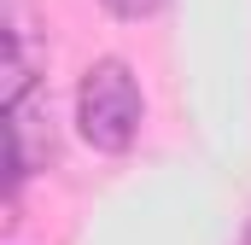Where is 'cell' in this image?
<instances>
[{
	"label": "cell",
	"instance_id": "cell-1",
	"mask_svg": "<svg viewBox=\"0 0 251 245\" xmlns=\"http://www.w3.org/2000/svg\"><path fill=\"white\" fill-rule=\"evenodd\" d=\"M140 122H146V99H140V82L123 59H100L76 82V128H82L88 146L128 152Z\"/></svg>",
	"mask_w": 251,
	"mask_h": 245
},
{
	"label": "cell",
	"instance_id": "cell-2",
	"mask_svg": "<svg viewBox=\"0 0 251 245\" xmlns=\"http://www.w3.org/2000/svg\"><path fill=\"white\" fill-rule=\"evenodd\" d=\"M6 111H12V187H18L24 175H35V170L53 164L59 140H53V117H47V94L41 88L24 94V99H12Z\"/></svg>",
	"mask_w": 251,
	"mask_h": 245
},
{
	"label": "cell",
	"instance_id": "cell-3",
	"mask_svg": "<svg viewBox=\"0 0 251 245\" xmlns=\"http://www.w3.org/2000/svg\"><path fill=\"white\" fill-rule=\"evenodd\" d=\"M6 105L35 94L41 88V47H35V24H29V6H6Z\"/></svg>",
	"mask_w": 251,
	"mask_h": 245
},
{
	"label": "cell",
	"instance_id": "cell-4",
	"mask_svg": "<svg viewBox=\"0 0 251 245\" xmlns=\"http://www.w3.org/2000/svg\"><path fill=\"white\" fill-rule=\"evenodd\" d=\"M164 0H105V12L111 18H123V24H140V18H152Z\"/></svg>",
	"mask_w": 251,
	"mask_h": 245
},
{
	"label": "cell",
	"instance_id": "cell-5",
	"mask_svg": "<svg viewBox=\"0 0 251 245\" xmlns=\"http://www.w3.org/2000/svg\"><path fill=\"white\" fill-rule=\"evenodd\" d=\"M240 245H251V228H246V240H240Z\"/></svg>",
	"mask_w": 251,
	"mask_h": 245
}]
</instances>
